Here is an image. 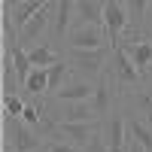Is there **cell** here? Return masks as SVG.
I'll return each instance as SVG.
<instances>
[{"label":"cell","mask_w":152,"mask_h":152,"mask_svg":"<svg viewBox=\"0 0 152 152\" xmlns=\"http://www.w3.org/2000/svg\"><path fill=\"white\" fill-rule=\"evenodd\" d=\"M119 97H122V91H119V85H116V79H113V73H110V67L97 76V85H94V94H91V107H94V113H97V119L104 122L107 119V113L119 104Z\"/></svg>","instance_id":"obj_6"},{"label":"cell","mask_w":152,"mask_h":152,"mask_svg":"<svg viewBox=\"0 0 152 152\" xmlns=\"http://www.w3.org/2000/svg\"><path fill=\"white\" fill-rule=\"evenodd\" d=\"M24 94L28 100H43L49 94V67H34L24 79Z\"/></svg>","instance_id":"obj_12"},{"label":"cell","mask_w":152,"mask_h":152,"mask_svg":"<svg viewBox=\"0 0 152 152\" xmlns=\"http://www.w3.org/2000/svg\"><path fill=\"white\" fill-rule=\"evenodd\" d=\"M43 146H46V149H52V152H79V146H76V143H70L67 137H61V134L46 137V140H43Z\"/></svg>","instance_id":"obj_18"},{"label":"cell","mask_w":152,"mask_h":152,"mask_svg":"<svg viewBox=\"0 0 152 152\" xmlns=\"http://www.w3.org/2000/svg\"><path fill=\"white\" fill-rule=\"evenodd\" d=\"M67 46L73 49H97V46H110V37L104 24H76L67 34Z\"/></svg>","instance_id":"obj_7"},{"label":"cell","mask_w":152,"mask_h":152,"mask_svg":"<svg viewBox=\"0 0 152 152\" xmlns=\"http://www.w3.org/2000/svg\"><path fill=\"white\" fill-rule=\"evenodd\" d=\"M24 107H28V97L3 94V116H24Z\"/></svg>","instance_id":"obj_17"},{"label":"cell","mask_w":152,"mask_h":152,"mask_svg":"<svg viewBox=\"0 0 152 152\" xmlns=\"http://www.w3.org/2000/svg\"><path fill=\"white\" fill-rule=\"evenodd\" d=\"M94 85H97V79H82V76H73L67 85H61L55 94H49V100H58V104H64V100H91Z\"/></svg>","instance_id":"obj_9"},{"label":"cell","mask_w":152,"mask_h":152,"mask_svg":"<svg viewBox=\"0 0 152 152\" xmlns=\"http://www.w3.org/2000/svg\"><path fill=\"white\" fill-rule=\"evenodd\" d=\"M40 152H52V149H46V146H40Z\"/></svg>","instance_id":"obj_21"},{"label":"cell","mask_w":152,"mask_h":152,"mask_svg":"<svg viewBox=\"0 0 152 152\" xmlns=\"http://www.w3.org/2000/svg\"><path fill=\"white\" fill-rule=\"evenodd\" d=\"M82 152H110V149H107V140H104V134H100V128H97V134L91 137V143H88Z\"/></svg>","instance_id":"obj_19"},{"label":"cell","mask_w":152,"mask_h":152,"mask_svg":"<svg viewBox=\"0 0 152 152\" xmlns=\"http://www.w3.org/2000/svg\"><path fill=\"white\" fill-rule=\"evenodd\" d=\"M55 6H58V0H46V3L31 15V21L21 28V43H24V46H37V43L46 40V31H52Z\"/></svg>","instance_id":"obj_5"},{"label":"cell","mask_w":152,"mask_h":152,"mask_svg":"<svg viewBox=\"0 0 152 152\" xmlns=\"http://www.w3.org/2000/svg\"><path fill=\"white\" fill-rule=\"evenodd\" d=\"M110 55H113V46H97V49H64V58L70 61V67L76 76L82 79H97L100 73L110 67Z\"/></svg>","instance_id":"obj_1"},{"label":"cell","mask_w":152,"mask_h":152,"mask_svg":"<svg viewBox=\"0 0 152 152\" xmlns=\"http://www.w3.org/2000/svg\"><path fill=\"white\" fill-rule=\"evenodd\" d=\"M128 152H146V149H143V143L137 140L134 134H131V140H128Z\"/></svg>","instance_id":"obj_20"},{"label":"cell","mask_w":152,"mask_h":152,"mask_svg":"<svg viewBox=\"0 0 152 152\" xmlns=\"http://www.w3.org/2000/svg\"><path fill=\"white\" fill-rule=\"evenodd\" d=\"M43 146L40 131L21 116H3V149L9 152H37Z\"/></svg>","instance_id":"obj_2"},{"label":"cell","mask_w":152,"mask_h":152,"mask_svg":"<svg viewBox=\"0 0 152 152\" xmlns=\"http://www.w3.org/2000/svg\"><path fill=\"white\" fill-rule=\"evenodd\" d=\"M37 152H40V149H37Z\"/></svg>","instance_id":"obj_22"},{"label":"cell","mask_w":152,"mask_h":152,"mask_svg":"<svg viewBox=\"0 0 152 152\" xmlns=\"http://www.w3.org/2000/svg\"><path fill=\"white\" fill-rule=\"evenodd\" d=\"M104 28L110 37V46H119L131 31V18L122 0H104Z\"/></svg>","instance_id":"obj_4"},{"label":"cell","mask_w":152,"mask_h":152,"mask_svg":"<svg viewBox=\"0 0 152 152\" xmlns=\"http://www.w3.org/2000/svg\"><path fill=\"white\" fill-rule=\"evenodd\" d=\"M122 3H125V9H128V18H131V31H128V37H131V34H140V31L146 28L149 3H152V0H122Z\"/></svg>","instance_id":"obj_15"},{"label":"cell","mask_w":152,"mask_h":152,"mask_svg":"<svg viewBox=\"0 0 152 152\" xmlns=\"http://www.w3.org/2000/svg\"><path fill=\"white\" fill-rule=\"evenodd\" d=\"M110 73H113V79H116V85H119L122 94H128L131 88L143 85V82L149 79V76L131 61V55L125 52L122 46H113V55H110Z\"/></svg>","instance_id":"obj_3"},{"label":"cell","mask_w":152,"mask_h":152,"mask_svg":"<svg viewBox=\"0 0 152 152\" xmlns=\"http://www.w3.org/2000/svg\"><path fill=\"white\" fill-rule=\"evenodd\" d=\"M122 97H125V104H128V107H134L137 116H143V119L152 125V82H149V79H146L143 85L131 88V91L122 94Z\"/></svg>","instance_id":"obj_11"},{"label":"cell","mask_w":152,"mask_h":152,"mask_svg":"<svg viewBox=\"0 0 152 152\" xmlns=\"http://www.w3.org/2000/svg\"><path fill=\"white\" fill-rule=\"evenodd\" d=\"M28 55H31V64L34 67H52L58 58H64L61 49L52 40H43V43H37V46H28Z\"/></svg>","instance_id":"obj_13"},{"label":"cell","mask_w":152,"mask_h":152,"mask_svg":"<svg viewBox=\"0 0 152 152\" xmlns=\"http://www.w3.org/2000/svg\"><path fill=\"white\" fill-rule=\"evenodd\" d=\"M73 21H76V0H58L55 6V18H52V43L61 46V40H67V34L73 31Z\"/></svg>","instance_id":"obj_8"},{"label":"cell","mask_w":152,"mask_h":152,"mask_svg":"<svg viewBox=\"0 0 152 152\" xmlns=\"http://www.w3.org/2000/svg\"><path fill=\"white\" fill-rule=\"evenodd\" d=\"M100 122H58V134L67 137L70 143H76L79 149H85L91 143V137L97 134Z\"/></svg>","instance_id":"obj_10"},{"label":"cell","mask_w":152,"mask_h":152,"mask_svg":"<svg viewBox=\"0 0 152 152\" xmlns=\"http://www.w3.org/2000/svg\"><path fill=\"white\" fill-rule=\"evenodd\" d=\"M76 24H104V0H76Z\"/></svg>","instance_id":"obj_14"},{"label":"cell","mask_w":152,"mask_h":152,"mask_svg":"<svg viewBox=\"0 0 152 152\" xmlns=\"http://www.w3.org/2000/svg\"><path fill=\"white\" fill-rule=\"evenodd\" d=\"M73 76H76V73H73V67H70V61H67V58H58L55 64L49 67V94H55L61 85H67V82L73 79ZM49 94H46V97H49Z\"/></svg>","instance_id":"obj_16"}]
</instances>
